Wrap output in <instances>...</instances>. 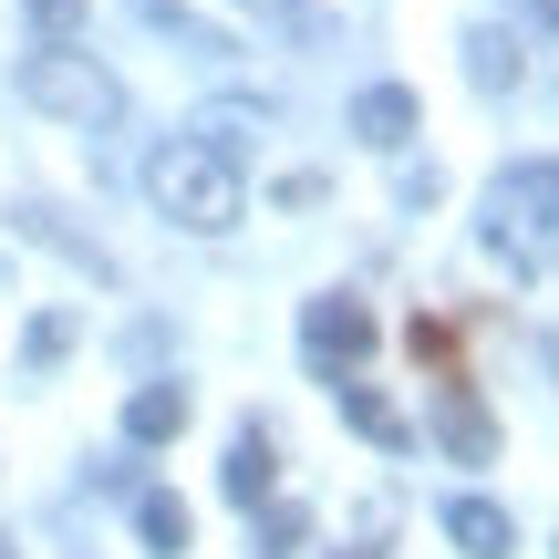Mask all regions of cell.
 <instances>
[{
  "instance_id": "cell-8",
  "label": "cell",
  "mask_w": 559,
  "mask_h": 559,
  "mask_svg": "<svg viewBox=\"0 0 559 559\" xmlns=\"http://www.w3.org/2000/svg\"><path fill=\"white\" fill-rule=\"evenodd\" d=\"M353 124H362L373 145H404V135H415V94H404V83H373V94L353 104Z\"/></svg>"
},
{
  "instance_id": "cell-1",
  "label": "cell",
  "mask_w": 559,
  "mask_h": 559,
  "mask_svg": "<svg viewBox=\"0 0 559 559\" xmlns=\"http://www.w3.org/2000/svg\"><path fill=\"white\" fill-rule=\"evenodd\" d=\"M145 198H156L177 228H239L249 187H239V166H228L218 145H166V156L145 166Z\"/></svg>"
},
{
  "instance_id": "cell-4",
  "label": "cell",
  "mask_w": 559,
  "mask_h": 559,
  "mask_svg": "<svg viewBox=\"0 0 559 559\" xmlns=\"http://www.w3.org/2000/svg\"><path fill=\"white\" fill-rule=\"evenodd\" d=\"M300 342H311V362L332 373V362L373 353V311H362V300H311V311H300Z\"/></svg>"
},
{
  "instance_id": "cell-9",
  "label": "cell",
  "mask_w": 559,
  "mask_h": 559,
  "mask_svg": "<svg viewBox=\"0 0 559 559\" xmlns=\"http://www.w3.org/2000/svg\"><path fill=\"white\" fill-rule=\"evenodd\" d=\"M342 415H353V425H362V436H373V445H394V456H404V445H415V425H404L394 404L373 394V383H342Z\"/></svg>"
},
{
  "instance_id": "cell-3",
  "label": "cell",
  "mask_w": 559,
  "mask_h": 559,
  "mask_svg": "<svg viewBox=\"0 0 559 559\" xmlns=\"http://www.w3.org/2000/svg\"><path fill=\"white\" fill-rule=\"evenodd\" d=\"M487 239H519V270L549 260V156H528L519 177H498V218H487Z\"/></svg>"
},
{
  "instance_id": "cell-5",
  "label": "cell",
  "mask_w": 559,
  "mask_h": 559,
  "mask_svg": "<svg viewBox=\"0 0 559 559\" xmlns=\"http://www.w3.org/2000/svg\"><path fill=\"white\" fill-rule=\"evenodd\" d=\"M445 539H456L466 559H508V549H519V519L487 508V498H445Z\"/></svg>"
},
{
  "instance_id": "cell-13",
  "label": "cell",
  "mask_w": 559,
  "mask_h": 559,
  "mask_svg": "<svg viewBox=\"0 0 559 559\" xmlns=\"http://www.w3.org/2000/svg\"><path fill=\"white\" fill-rule=\"evenodd\" d=\"M0 559H21V549H11V539H0Z\"/></svg>"
},
{
  "instance_id": "cell-7",
  "label": "cell",
  "mask_w": 559,
  "mask_h": 559,
  "mask_svg": "<svg viewBox=\"0 0 559 559\" xmlns=\"http://www.w3.org/2000/svg\"><path fill=\"white\" fill-rule=\"evenodd\" d=\"M270 487H280V456H270V436H260V425H249V436L228 445V498H239V508H260Z\"/></svg>"
},
{
  "instance_id": "cell-6",
  "label": "cell",
  "mask_w": 559,
  "mask_h": 559,
  "mask_svg": "<svg viewBox=\"0 0 559 559\" xmlns=\"http://www.w3.org/2000/svg\"><path fill=\"white\" fill-rule=\"evenodd\" d=\"M177 425H187V383H145V394L124 404V436L135 445H166Z\"/></svg>"
},
{
  "instance_id": "cell-12",
  "label": "cell",
  "mask_w": 559,
  "mask_h": 559,
  "mask_svg": "<svg viewBox=\"0 0 559 559\" xmlns=\"http://www.w3.org/2000/svg\"><path fill=\"white\" fill-rule=\"evenodd\" d=\"M32 21H41L52 41H73V32H83V0H32Z\"/></svg>"
},
{
  "instance_id": "cell-10",
  "label": "cell",
  "mask_w": 559,
  "mask_h": 559,
  "mask_svg": "<svg viewBox=\"0 0 559 559\" xmlns=\"http://www.w3.org/2000/svg\"><path fill=\"white\" fill-rule=\"evenodd\" d=\"M135 528H145V549H166V559L187 549V508L166 498V487H145V498H135Z\"/></svg>"
},
{
  "instance_id": "cell-2",
  "label": "cell",
  "mask_w": 559,
  "mask_h": 559,
  "mask_svg": "<svg viewBox=\"0 0 559 559\" xmlns=\"http://www.w3.org/2000/svg\"><path fill=\"white\" fill-rule=\"evenodd\" d=\"M21 94H32L41 115H73V124H104V115H115V83H104L83 52H32V62H21Z\"/></svg>"
},
{
  "instance_id": "cell-11",
  "label": "cell",
  "mask_w": 559,
  "mask_h": 559,
  "mask_svg": "<svg viewBox=\"0 0 559 559\" xmlns=\"http://www.w3.org/2000/svg\"><path fill=\"white\" fill-rule=\"evenodd\" d=\"M260 539H270V559H300V549H311V519H300V508H270Z\"/></svg>"
}]
</instances>
